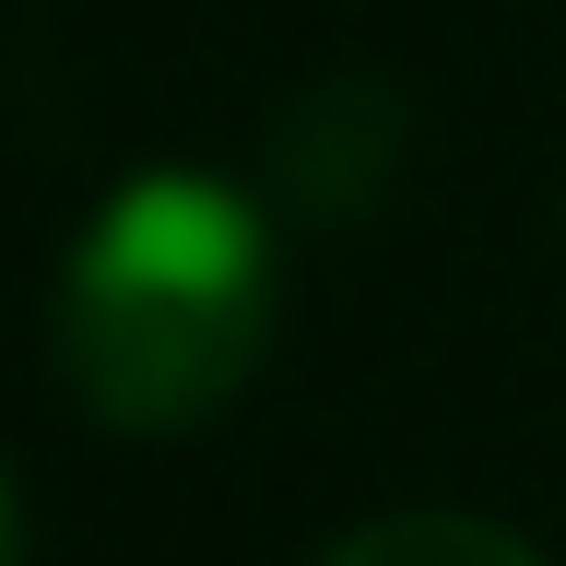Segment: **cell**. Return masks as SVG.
I'll return each mask as SVG.
<instances>
[{"label": "cell", "instance_id": "cell-1", "mask_svg": "<svg viewBox=\"0 0 566 566\" xmlns=\"http://www.w3.org/2000/svg\"><path fill=\"white\" fill-rule=\"evenodd\" d=\"M60 378L118 437L212 424L272 354V212L212 166L118 177L60 248Z\"/></svg>", "mask_w": 566, "mask_h": 566}, {"label": "cell", "instance_id": "cell-2", "mask_svg": "<svg viewBox=\"0 0 566 566\" xmlns=\"http://www.w3.org/2000/svg\"><path fill=\"white\" fill-rule=\"evenodd\" d=\"M401 95H389L378 71H318L295 95L272 106V130H260V166L295 212L318 224H343V212H378L389 177H401Z\"/></svg>", "mask_w": 566, "mask_h": 566}, {"label": "cell", "instance_id": "cell-3", "mask_svg": "<svg viewBox=\"0 0 566 566\" xmlns=\"http://www.w3.org/2000/svg\"><path fill=\"white\" fill-rule=\"evenodd\" d=\"M318 566H543V555L520 531H495V520H460V507H401V520L343 531Z\"/></svg>", "mask_w": 566, "mask_h": 566}, {"label": "cell", "instance_id": "cell-4", "mask_svg": "<svg viewBox=\"0 0 566 566\" xmlns=\"http://www.w3.org/2000/svg\"><path fill=\"white\" fill-rule=\"evenodd\" d=\"M0 566H24V520H12V484H0Z\"/></svg>", "mask_w": 566, "mask_h": 566}]
</instances>
